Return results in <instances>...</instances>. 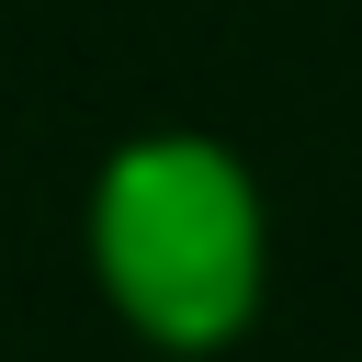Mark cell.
I'll return each instance as SVG.
<instances>
[{
  "mask_svg": "<svg viewBox=\"0 0 362 362\" xmlns=\"http://www.w3.org/2000/svg\"><path fill=\"white\" fill-rule=\"evenodd\" d=\"M102 260H113L124 305H147L158 328H226L260 272V226H249L238 170H215L192 147L124 158L113 204H102Z\"/></svg>",
  "mask_w": 362,
  "mask_h": 362,
  "instance_id": "cell-1",
  "label": "cell"
}]
</instances>
